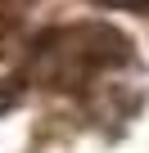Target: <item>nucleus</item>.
<instances>
[{"label":"nucleus","instance_id":"nucleus-1","mask_svg":"<svg viewBox=\"0 0 149 153\" xmlns=\"http://www.w3.org/2000/svg\"><path fill=\"white\" fill-rule=\"evenodd\" d=\"M109 5H131V9H149V0H109Z\"/></svg>","mask_w":149,"mask_h":153}]
</instances>
